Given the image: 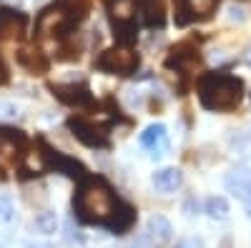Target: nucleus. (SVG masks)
<instances>
[{"mask_svg": "<svg viewBox=\"0 0 251 248\" xmlns=\"http://www.w3.org/2000/svg\"><path fill=\"white\" fill-rule=\"evenodd\" d=\"M106 10H108V18H111V25L116 30L118 43L131 45L138 35L136 33L138 30L136 15L141 13V0H106Z\"/></svg>", "mask_w": 251, "mask_h": 248, "instance_id": "20e7f679", "label": "nucleus"}, {"mask_svg": "<svg viewBox=\"0 0 251 248\" xmlns=\"http://www.w3.org/2000/svg\"><path fill=\"white\" fill-rule=\"evenodd\" d=\"M138 66H141V55L131 45H123V43L106 48L96 58V70L108 73V75H121V78L133 75L138 70Z\"/></svg>", "mask_w": 251, "mask_h": 248, "instance_id": "39448f33", "label": "nucleus"}, {"mask_svg": "<svg viewBox=\"0 0 251 248\" xmlns=\"http://www.w3.org/2000/svg\"><path fill=\"white\" fill-rule=\"evenodd\" d=\"M199 100L206 111L226 113L234 111L244 98V83L236 75L228 73H203L196 83Z\"/></svg>", "mask_w": 251, "mask_h": 248, "instance_id": "f03ea898", "label": "nucleus"}, {"mask_svg": "<svg viewBox=\"0 0 251 248\" xmlns=\"http://www.w3.org/2000/svg\"><path fill=\"white\" fill-rule=\"evenodd\" d=\"M25 248H53V246H50V243H33V241H30Z\"/></svg>", "mask_w": 251, "mask_h": 248, "instance_id": "b1692460", "label": "nucleus"}, {"mask_svg": "<svg viewBox=\"0 0 251 248\" xmlns=\"http://www.w3.org/2000/svg\"><path fill=\"white\" fill-rule=\"evenodd\" d=\"M25 151V135L23 131L10 128V126H0V156H23Z\"/></svg>", "mask_w": 251, "mask_h": 248, "instance_id": "ddd939ff", "label": "nucleus"}, {"mask_svg": "<svg viewBox=\"0 0 251 248\" xmlns=\"http://www.w3.org/2000/svg\"><path fill=\"white\" fill-rule=\"evenodd\" d=\"M149 233L156 243H169L174 236V225L166 216H151L149 218Z\"/></svg>", "mask_w": 251, "mask_h": 248, "instance_id": "f3484780", "label": "nucleus"}, {"mask_svg": "<svg viewBox=\"0 0 251 248\" xmlns=\"http://www.w3.org/2000/svg\"><path fill=\"white\" fill-rule=\"evenodd\" d=\"M244 63L251 68V45H249V48H246V53H244Z\"/></svg>", "mask_w": 251, "mask_h": 248, "instance_id": "393cba45", "label": "nucleus"}, {"mask_svg": "<svg viewBox=\"0 0 251 248\" xmlns=\"http://www.w3.org/2000/svg\"><path fill=\"white\" fill-rule=\"evenodd\" d=\"M174 5H176V25L183 28L208 20L216 13L219 0H174Z\"/></svg>", "mask_w": 251, "mask_h": 248, "instance_id": "0eeeda50", "label": "nucleus"}, {"mask_svg": "<svg viewBox=\"0 0 251 248\" xmlns=\"http://www.w3.org/2000/svg\"><path fill=\"white\" fill-rule=\"evenodd\" d=\"M181 183H183V173L178 168H163L153 173V188L158 193H174L176 188H181Z\"/></svg>", "mask_w": 251, "mask_h": 248, "instance_id": "dca6fc26", "label": "nucleus"}, {"mask_svg": "<svg viewBox=\"0 0 251 248\" xmlns=\"http://www.w3.org/2000/svg\"><path fill=\"white\" fill-rule=\"evenodd\" d=\"M141 146L149 151L153 158L163 156V151L169 148V131H166L163 123H153V126H149L143 133H141Z\"/></svg>", "mask_w": 251, "mask_h": 248, "instance_id": "9b49d317", "label": "nucleus"}, {"mask_svg": "<svg viewBox=\"0 0 251 248\" xmlns=\"http://www.w3.org/2000/svg\"><path fill=\"white\" fill-rule=\"evenodd\" d=\"M228 13H231V15H228V18H231V20H239V23H241V20H244V10H241V8H231V10H228Z\"/></svg>", "mask_w": 251, "mask_h": 248, "instance_id": "5701e85b", "label": "nucleus"}, {"mask_svg": "<svg viewBox=\"0 0 251 248\" xmlns=\"http://www.w3.org/2000/svg\"><path fill=\"white\" fill-rule=\"evenodd\" d=\"M80 23V18L63 3V0H55L50 8H46L43 13L38 15V23H35V30L40 38H66L71 35V30Z\"/></svg>", "mask_w": 251, "mask_h": 248, "instance_id": "7ed1b4c3", "label": "nucleus"}, {"mask_svg": "<svg viewBox=\"0 0 251 248\" xmlns=\"http://www.w3.org/2000/svg\"><path fill=\"white\" fill-rule=\"evenodd\" d=\"M244 208H246V216L251 218V196H249V198L244 201Z\"/></svg>", "mask_w": 251, "mask_h": 248, "instance_id": "a878e982", "label": "nucleus"}, {"mask_svg": "<svg viewBox=\"0 0 251 248\" xmlns=\"http://www.w3.org/2000/svg\"><path fill=\"white\" fill-rule=\"evenodd\" d=\"M28 18L25 13L13 8H0V38L3 40H20L25 35Z\"/></svg>", "mask_w": 251, "mask_h": 248, "instance_id": "9d476101", "label": "nucleus"}, {"mask_svg": "<svg viewBox=\"0 0 251 248\" xmlns=\"http://www.w3.org/2000/svg\"><path fill=\"white\" fill-rule=\"evenodd\" d=\"M73 213L88 225H100L111 233H126L136 221V211L118 201L113 185L103 176H86L78 180L73 196Z\"/></svg>", "mask_w": 251, "mask_h": 248, "instance_id": "f257e3e1", "label": "nucleus"}, {"mask_svg": "<svg viewBox=\"0 0 251 248\" xmlns=\"http://www.w3.org/2000/svg\"><path fill=\"white\" fill-rule=\"evenodd\" d=\"M206 213L214 221H226L228 218V201L224 196H211L206 201Z\"/></svg>", "mask_w": 251, "mask_h": 248, "instance_id": "a211bd4d", "label": "nucleus"}, {"mask_svg": "<svg viewBox=\"0 0 251 248\" xmlns=\"http://www.w3.org/2000/svg\"><path fill=\"white\" fill-rule=\"evenodd\" d=\"M15 58H18V63L23 66L28 73H33V75H43L48 70V66H50V60L46 58V53L38 50V48H20Z\"/></svg>", "mask_w": 251, "mask_h": 248, "instance_id": "4468645a", "label": "nucleus"}, {"mask_svg": "<svg viewBox=\"0 0 251 248\" xmlns=\"http://www.w3.org/2000/svg\"><path fill=\"white\" fill-rule=\"evenodd\" d=\"M48 90L63 103V106H71V108H91L93 106V93L86 83H50Z\"/></svg>", "mask_w": 251, "mask_h": 248, "instance_id": "6e6552de", "label": "nucleus"}, {"mask_svg": "<svg viewBox=\"0 0 251 248\" xmlns=\"http://www.w3.org/2000/svg\"><path fill=\"white\" fill-rule=\"evenodd\" d=\"M108 123H96L91 118L73 115L68 118V131L83 143L86 148H108L111 146V133Z\"/></svg>", "mask_w": 251, "mask_h": 248, "instance_id": "423d86ee", "label": "nucleus"}, {"mask_svg": "<svg viewBox=\"0 0 251 248\" xmlns=\"http://www.w3.org/2000/svg\"><path fill=\"white\" fill-rule=\"evenodd\" d=\"M15 221V208H13V201L8 196H0V223L8 225Z\"/></svg>", "mask_w": 251, "mask_h": 248, "instance_id": "aec40b11", "label": "nucleus"}, {"mask_svg": "<svg viewBox=\"0 0 251 248\" xmlns=\"http://www.w3.org/2000/svg\"><path fill=\"white\" fill-rule=\"evenodd\" d=\"M141 18L146 28H163L166 23L163 0H141Z\"/></svg>", "mask_w": 251, "mask_h": 248, "instance_id": "2eb2a0df", "label": "nucleus"}, {"mask_svg": "<svg viewBox=\"0 0 251 248\" xmlns=\"http://www.w3.org/2000/svg\"><path fill=\"white\" fill-rule=\"evenodd\" d=\"M40 148H43V160H46V168H55V173H63V176H68V178H86L88 171H86V165L78 163L75 158L66 156V153H60V151H53L46 140H40Z\"/></svg>", "mask_w": 251, "mask_h": 248, "instance_id": "1a4fd4ad", "label": "nucleus"}, {"mask_svg": "<svg viewBox=\"0 0 251 248\" xmlns=\"http://www.w3.org/2000/svg\"><path fill=\"white\" fill-rule=\"evenodd\" d=\"M224 185H226V191L231 193L234 198L246 201L251 196V171L249 168H234V171H228L226 178H224Z\"/></svg>", "mask_w": 251, "mask_h": 248, "instance_id": "f8f14e48", "label": "nucleus"}, {"mask_svg": "<svg viewBox=\"0 0 251 248\" xmlns=\"http://www.w3.org/2000/svg\"><path fill=\"white\" fill-rule=\"evenodd\" d=\"M178 248H203V243L199 238H186V241L178 243Z\"/></svg>", "mask_w": 251, "mask_h": 248, "instance_id": "412c9836", "label": "nucleus"}, {"mask_svg": "<svg viewBox=\"0 0 251 248\" xmlns=\"http://www.w3.org/2000/svg\"><path fill=\"white\" fill-rule=\"evenodd\" d=\"M5 83H8V68L3 63V58H0V86H5Z\"/></svg>", "mask_w": 251, "mask_h": 248, "instance_id": "4be33fe9", "label": "nucleus"}, {"mask_svg": "<svg viewBox=\"0 0 251 248\" xmlns=\"http://www.w3.org/2000/svg\"><path fill=\"white\" fill-rule=\"evenodd\" d=\"M35 228H38L40 233H46V236L55 233V231H58V216H55V211H50V208L40 211V213L35 216Z\"/></svg>", "mask_w": 251, "mask_h": 248, "instance_id": "6ab92c4d", "label": "nucleus"}]
</instances>
